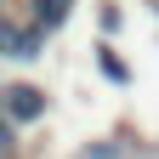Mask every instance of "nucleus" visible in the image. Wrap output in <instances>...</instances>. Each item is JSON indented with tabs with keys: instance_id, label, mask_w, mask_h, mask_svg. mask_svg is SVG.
I'll return each mask as SVG.
<instances>
[{
	"instance_id": "f257e3e1",
	"label": "nucleus",
	"mask_w": 159,
	"mask_h": 159,
	"mask_svg": "<svg viewBox=\"0 0 159 159\" xmlns=\"http://www.w3.org/2000/svg\"><path fill=\"white\" fill-rule=\"evenodd\" d=\"M6 108H11V119H34L46 102H40V91H11V97H6Z\"/></svg>"
},
{
	"instance_id": "f03ea898",
	"label": "nucleus",
	"mask_w": 159,
	"mask_h": 159,
	"mask_svg": "<svg viewBox=\"0 0 159 159\" xmlns=\"http://www.w3.org/2000/svg\"><path fill=\"white\" fill-rule=\"evenodd\" d=\"M0 51H11V57H29V51H34V40H29V34H17L11 23H0Z\"/></svg>"
},
{
	"instance_id": "7ed1b4c3",
	"label": "nucleus",
	"mask_w": 159,
	"mask_h": 159,
	"mask_svg": "<svg viewBox=\"0 0 159 159\" xmlns=\"http://www.w3.org/2000/svg\"><path fill=\"white\" fill-rule=\"evenodd\" d=\"M63 11H68V0H40V17L46 23H63Z\"/></svg>"
},
{
	"instance_id": "20e7f679",
	"label": "nucleus",
	"mask_w": 159,
	"mask_h": 159,
	"mask_svg": "<svg viewBox=\"0 0 159 159\" xmlns=\"http://www.w3.org/2000/svg\"><path fill=\"white\" fill-rule=\"evenodd\" d=\"M6 136H11V131H6V119H0V142H6Z\"/></svg>"
}]
</instances>
